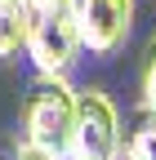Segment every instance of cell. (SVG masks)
<instances>
[{"instance_id": "cell-1", "label": "cell", "mask_w": 156, "mask_h": 160, "mask_svg": "<svg viewBox=\"0 0 156 160\" xmlns=\"http://www.w3.org/2000/svg\"><path fill=\"white\" fill-rule=\"evenodd\" d=\"M23 133L27 147L45 151L54 160H63L71 151V120H76V89L67 85V76H40L23 93Z\"/></svg>"}, {"instance_id": "cell-2", "label": "cell", "mask_w": 156, "mask_h": 160, "mask_svg": "<svg viewBox=\"0 0 156 160\" xmlns=\"http://www.w3.org/2000/svg\"><path fill=\"white\" fill-rule=\"evenodd\" d=\"M121 151V120L103 89L76 93V120H71V156L81 160H112Z\"/></svg>"}, {"instance_id": "cell-3", "label": "cell", "mask_w": 156, "mask_h": 160, "mask_svg": "<svg viewBox=\"0 0 156 160\" xmlns=\"http://www.w3.org/2000/svg\"><path fill=\"white\" fill-rule=\"evenodd\" d=\"M81 49L85 45H81V31H76V18H71L67 5L36 13L31 36H27V53H31V62H36L40 76H67Z\"/></svg>"}, {"instance_id": "cell-4", "label": "cell", "mask_w": 156, "mask_h": 160, "mask_svg": "<svg viewBox=\"0 0 156 160\" xmlns=\"http://www.w3.org/2000/svg\"><path fill=\"white\" fill-rule=\"evenodd\" d=\"M67 9L89 53H116L134 27V0H67Z\"/></svg>"}, {"instance_id": "cell-5", "label": "cell", "mask_w": 156, "mask_h": 160, "mask_svg": "<svg viewBox=\"0 0 156 160\" xmlns=\"http://www.w3.org/2000/svg\"><path fill=\"white\" fill-rule=\"evenodd\" d=\"M31 22H36L31 0H0V58H13L27 49Z\"/></svg>"}, {"instance_id": "cell-6", "label": "cell", "mask_w": 156, "mask_h": 160, "mask_svg": "<svg viewBox=\"0 0 156 160\" xmlns=\"http://www.w3.org/2000/svg\"><path fill=\"white\" fill-rule=\"evenodd\" d=\"M121 151L129 160H156V107H138L129 116V129L121 138Z\"/></svg>"}, {"instance_id": "cell-7", "label": "cell", "mask_w": 156, "mask_h": 160, "mask_svg": "<svg viewBox=\"0 0 156 160\" xmlns=\"http://www.w3.org/2000/svg\"><path fill=\"white\" fill-rule=\"evenodd\" d=\"M138 98L147 107H156V31L143 45V62H138Z\"/></svg>"}, {"instance_id": "cell-8", "label": "cell", "mask_w": 156, "mask_h": 160, "mask_svg": "<svg viewBox=\"0 0 156 160\" xmlns=\"http://www.w3.org/2000/svg\"><path fill=\"white\" fill-rule=\"evenodd\" d=\"M63 5H67V0H31L36 13H45V9H63Z\"/></svg>"}, {"instance_id": "cell-9", "label": "cell", "mask_w": 156, "mask_h": 160, "mask_svg": "<svg viewBox=\"0 0 156 160\" xmlns=\"http://www.w3.org/2000/svg\"><path fill=\"white\" fill-rule=\"evenodd\" d=\"M18 160H54V156H45V151H36V147H23V151H18Z\"/></svg>"}, {"instance_id": "cell-10", "label": "cell", "mask_w": 156, "mask_h": 160, "mask_svg": "<svg viewBox=\"0 0 156 160\" xmlns=\"http://www.w3.org/2000/svg\"><path fill=\"white\" fill-rule=\"evenodd\" d=\"M112 160H129V156H125V151H116V156H112Z\"/></svg>"}, {"instance_id": "cell-11", "label": "cell", "mask_w": 156, "mask_h": 160, "mask_svg": "<svg viewBox=\"0 0 156 160\" xmlns=\"http://www.w3.org/2000/svg\"><path fill=\"white\" fill-rule=\"evenodd\" d=\"M63 160H81V156H71V151H67V156H63Z\"/></svg>"}]
</instances>
